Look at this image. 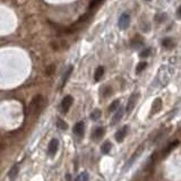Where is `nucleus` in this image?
<instances>
[{
  "instance_id": "nucleus-17",
  "label": "nucleus",
  "mask_w": 181,
  "mask_h": 181,
  "mask_svg": "<svg viewBox=\"0 0 181 181\" xmlns=\"http://www.w3.org/2000/svg\"><path fill=\"white\" fill-rule=\"evenodd\" d=\"M73 70H74V67H73V66H70L69 68H68V69H67V71L65 73V75H63V77H62V85H61V86L66 85L67 81H68V78L70 77V75H71V73H73Z\"/></svg>"
},
{
  "instance_id": "nucleus-7",
  "label": "nucleus",
  "mask_w": 181,
  "mask_h": 181,
  "mask_svg": "<svg viewBox=\"0 0 181 181\" xmlns=\"http://www.w3.org/2000/svg\"><path fill=\"white\" fill-rule=\"evenodd\" d=\"M42 102H43V97L41 95H36L33 97V100H32V102H31L30 104V111L32 112V111H34L35 109H37V107H40V105L42 104Z\"/></svg>"
},
{
  "instance_id": "nucleus-28",
  "label": "nucleus",
  "mask_w": 181,
  "mask_h": 181,
  "mask_svg": "<svg viewBox=\"0 0 181 181\" xmlns=\"http://www.w3.org/2000/svg\"><path fill=\"white\" fill-rule=\"evenodd\" d=\"M177 15L178 17H181V6L179 8H178V10H177Z\"/></svg>"
},
{
  "instance_id": "nucleus-24",
  "label": "nucleus",
  "mask_w": 181,
  "mask_h": 181,
  "mask_svg": "<svg viewBox=\"0 0 181 181\" xmlns=\"http://www.w3.org/2000/svg\"><path fill=\"white\" fill-rule=\"evenodd\" d=\"M57 127H58L59 129H62V130L68 129V125H67V122L63 121L62 119H58V120H57Z\"/></svg>"
},
{
  "instance_id": "nucleus-19",
  "label": "nucleus",
  "mask_w": 181,
  "mask_h": 181,
  "mask_svg": "<svg viewBox=\"0 0 181 181\" xmlns=\"http://www.w3.org/2000/svg\"><path fill=\"white\" fill-rule=\"evenodd\" d=\"M112 94V89L110 86H103L102 89H101V95L103 97H109V96Z\"/></svg>"
},
{
  "instance_id": "nucleus-6",
  "label": "nucleus",
  "mask_w": 181,
  "mask_h": 181,
  "mask_svg": "<svg viewBox=\"0 0 181 181\" xmlns=\"http://www.w3.org/2000/svg\"><path fill=\"white\" fill-rule=\"evenodd\" d=\"M127 133H128V126H122L120 129L115 133V141L118 143H122L123 139L126 138Z\"/></svg>"
},
{
  "instance_id": "nucleus-9",
  "label": "nucleus",
  "mask_w": 181,
  "mask_h": 181,
  "mask_svg": "<svg viewBox=\"0 0 181 181\" xmlns=\"http://www.w3.org/2000/svg\"><path fill=\"white\" fill-rule=\"evenodd\" d=\"M74 133H75V135H77V136H79V137L83 136L84 133H85V123L83 121L77 122L74 127Z\"/></svg>"
},
{
  "instance_id": "nucleus-8",
  "label": "nucleus",
  "mask_w": 181,
  "mask_h": 181,
  "mask_svg": "<svg viewBox=\"0 0 181 181\" xmlns=\"http://www.w3.org/2000/svg\"><path fill=\"white\" fill-rule=\"evenodd\" d=\"M104 133H105V130H104L103 127H97V128H95V129L93 130L92 133V139L93 141H100L101 138L104 136Z\"/></svg>"
},
{
  "instance_id": "nucleus-23",
  "label": "nucleus",
  "mask_w": 181,
  "mask_h": 181,
  "mask_svg": "<svg viewBox=\"0 0 181 181\" xmlns=\"http://www.w3.org/2000/svg\"><path fill=\"white\" fill-rule=\"evenodd\" d=\"M147 67V62L146 61H141V62L138 63V66L136 67V73L137 74H141V71L145 70V68Z\"/></svg>"
},
{
  "instance_id": "nucleus-18",
  "label": "nucleus",
  "mask_w": 181,
  "mask_h": 181,
  "mask_svg": "<svg viewBox=\"0 0 181 181\" xmlns=\"http://www.w3.org/2000/svg\"><path fill=\"white\" fill-rule=\"evenodd\" d=\"M101 115H102L101 110L96 109V110H94V111H92V112H91V115H89V118L92 119L93 121H97V120L101 118Z\"/></svg>"
},
{
  "instance_id": "nucleus-14",
  "label": "nucleus",
  "mask_w": 181,
  "mask_h": 181,
  "mask_svg": "<svg viewBox=\"0 0 181 181\" xmlns=\"http://www.w3.org/2000/svg\"><path fill=\"white\" fill-rule=\"evenodd\" d=\"M178 145H179V141H174L173 143H171V144L168 145V147H166L165 149H164V151L162 152L163 156H166V155H168V154H169V153H170V152L172 151V149H174V148L177 147Z\"/></svg>"
},
{
  "instance_id": "nucleus-2",
  "label": "nucleus",
  "mask_w": 181,
  "mask_h": 181,
  "mask_svg": "<svg viewBox=\"0 0 181 181\" xmlns=\"http://www.w3.org/2000/svg\"><path fill=\"white\" fill-rule=\"evenodd\" d=\"M138 97H139V94H138V93H133V94L130 95L129 100H128L127 105H126L127 115L131 113V111L134 110V107H135V105H136V103H137V99H138Z\"/></svg>"
},
{
  "instance_id": "nucleus-13",
  "label": "nucleus",
  "mask_w": 181,
  "mask_h": 181,
  "mask_svg": "<svg viewBox=\"0 0 181 181\" xmlns=\"http://www.w3.org/2000/svg\"><path fill=\"white\" fill-rule=\"evenodd\" d=\"M122 115H123V109H122V107H119V110L117 111V113H115L113 119H112V125L118 123V122L122 119Z\"/></svg>"
},
{
  "instance_id": "nucleus-26",
  "label": "nucleus",
  "mask_w": 181,
  "mask_h": 181,
  "mask_svg": "<svg viewBox=\"0 0 181 181\" xmlns=\"http://www.w3.org/2000/svg\"><path fill=\"white\" fill-rule=\"evenodd\" d=\"M165 17H166L165 14H161V15H156L155 21H156V22H157V23L164 22V21H165Z\"/></svg>"
},
{
  "instance_id": "nucleus-27",
  "label": "nucleus",
  "mask_w": 181,
  "mask_h": 181,
  "mask_svg": "<svg viewBox=\"0 0 181 181\" xmlns=\"http://www.w3.org/2000/svg\"><path fill=\"white\" fill-rule=\"evenodd\" d=\"M99 4H100L99 1H96V2H92V4H89V9H92V8L94 7V6H96V5H99Z\"/></svg>"
},
{
  "instance_id": "nucleus-22",
  "label": "nucleus",
  "mask_w": 181,
  "mask_h": 181,
  "mask_svg": "<svg viewBox=\"0 0 181 181\" xmlns=\"http://www.w3.org/2000/svg\"><path fill=\"white\" fill-rule=\"evenodd\" d=\"M119 104H120V101H119V100L113 101V102H112V103L109 105V109H107V111H109V112H113V111H115V110H119V109H118Z\"/></svg>"
},
{
  "instance_id": "nucleus-5",
  "label": "nucleus",
  "mask_w": 181,
  "mask_h": 181,
  "mask_svg": "<svg viewBox=\"0 0 181 181\" xmlns=\"http://www.w3.org/2000/svg\"><path fill=\"white\" fill-rule=\"evenodd\" d=\"M58 148H59V141L57 138H53L50 141L48 146V154L50 156H55V153L58 152Z\"/></svg>"
},
{
  "instance_id": "nucleus-12",
  "label": "nucleus",
  "mask_w": 181,
  "mask_h": 181,
  "mask_svg": "<svg viewBox=\"0 0 181 181\" xmlns=\"http://www.w3.org/2000/svg\"><path fill=\"white\" fill-rule=\"evenodd\" d=\"M104 75V67L103 66H100L96 68L95 73H94V79L95 81H99L102 78V76Z\"/></svg>"
},
{
  "instance_id": "nucleus-11",
  "label": "nucleus",
  "mask_w": 181,
  "mask_h": 181,
  "mask_svg": "<svg viewBox=\"0 0 181 181\" xmlns=\"http://www.w3.org/2000/svg\"><path fill=\"white\" fill-rule=\"evenodd\" d=\"M130 44L133 45L134 49H138V48H141V45H144V41H143V39H141L139 35H136V36L131 40Z\"/></svg>"
},
{
  "instance_id": "nucleus-15",
  "label": "nucleus",
  "mask_w": 181,
  "mask_h": 181,
  "mask_svg": "<svg viewBox=\"0 0 181 181\" xmlns=\"http://www.w3.org/2000/svg\"><path fill=\"white\" fill-rule=\"evenodd\" d=\"M18 171H19V166L17 164L11 168L10 170H9V173H8V177L10 178L11 180H14L16 177H17V174H18Z\"/></svg>"
},
{
  "instance_id": "nucleus-10",
  "label": "nucleus",
  "mask_w": 181,
  "mask_h": 181,
  "mask_svg": "<svg viewBox=\"0 0 181 181\" xmlns=\"http://www.w3.org/2000/svg\"><path fill=\"white\" fill-rule=\"evenodd\" d=\"M161 109H162V100H161V99H156V100H154L153 105H152V115H153V113L155 115V113H157V112H160Z\"/></svg>"
},
{
  "instance_id": "nucleus-20",
  "label": "nucleus",
  "mask_w": 181,
  "mask_h": 181,
  "mask_svg": "<svg viewBox=\"0 0 181 181\" xmlns=\"http://www.w3.org/2000/svg\"><path fill=\"white\" fill-rule=\"evenodd\" d=\"M162 45L165 49H171L173 47V42H172V40H171L170 37H165V39L162 40Z\"/></svg>"
},
{
  "instance_id": "nucleus-4",
  "label": "nucleus",
  "mask_w": 181,
  "mask_h": 181,
  "mask_svg": "<svg viewBox=\"0 0 181 181\" xmlns=\"http://www.w3.org/2000/svg\"><path fill=\"white\" fill-rule=\"evenodd\" d=\"M144 149H145V144L139 145V147L137 148L136 151H135V153L133 154V156H131V157L129 159V161H128V164L126 165V168H130V166L133 165L134 162H135V161H136V160L141 155V153L144 152Z\"/></svg>"
},
{
  "instance_id": "nucleus-25",
  "label": "nucleus",
  "mask_w": 181,
  "mask_h": 181,
  "mask_svg": "<svg viewBox=\"0 0 181 181\" xmlns=\"http://www.w3.org/2000/svg\"><path fill=\"white\" fill-rule=\"evenodd\" d=\"M152 53V49L151 48H146L144 50V51L141 52V55H139V57L141 58H146V57H148V55Z\"/></svg>"
},
{
  "instance_id": "nucleus-16",
  "label": "nucleus",
  "mask_w": 181,
  "mask_h": 181,
  "mask_svg": "<svg viewBox=\"0 0 181 181\" xmlns=\"http://www.w3.org/2000/svg\"><path fill=\"white\" fill-rule=\"evenodd\" d=\"M111 148H112V144H111L109 141H104L103 145L101 146V152H102L103 154H109L111 151Z\"/></svg>"
},
{
  "instance_id": "nucleus-1",
  "label": "nucleus",
  "mask_w": 181,
  "mask_h": 181,
  "mask_svg": "<svg viewBox=\"0 0 181 181\" xmlns=\"http://www.w3.org/2000/svg\"><path fill=\"white\" fill-rule=\"evenodd\" d=\"M118 25L121 30H126L130 25V15L128 13H122L118 19Z\"/></svg>"
},
{
  "instance_id": "nucleus-21",
  "label": "nucleus",
  "mask_w": 181,
  "mask_h": 181,
  "mask_svg": "<svg viewBox=\"0 0 181 181\" xmlns=\"http://www.w3.org/2000/svg\"><path fill=\"white\" fill-rule=\"evenodd\" d=\"M75 181H89V173H87L86 171H84V172H81V173L78 174L77 178H76V180H75Z\"/></svg>"
},
{
  "instance_id": "nucleus-3",
  "label": "nucleus",
  "mask_w": 181,
  "mask_h": 181,
  "mask_svg": "<svg viewBox=\"0 0 181 181\" xmlns=\"http://www.w3.org/2000/svg\"><path fill=\"white\" fill-rule=\"evenodd\" d=\"M73 96L70 95H67L63 97V100L61 101V113H67L69 109H70L71 104H73Z\"/></svg>"
}]
</instances>
